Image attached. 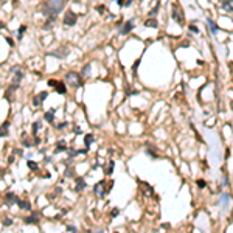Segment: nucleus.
<instances>
[{"instance_id":"c9c22d12","label":"nucleus","mask_w":233,"mask_h":233,"mask_svg":"<svg viewBox=\"0 0 233 233\" xmlns=\"http://www.w3.org/2000/svg\"><path fill=\"white\" fill-rule=\"evenodd\" d=\"M97 11H100V13H103V11H104V6H97Z\"/></svg>"},{"instance_id":"f704fd0d","label":"nucleus","mask_w":233,"mask_h":233,"mask_svg":"<svg viewBox=\"0 0 233 233\" xmlns=\"http://www.w3.org/2000/svg\"><path fill=\"white\" fill-rule=\"evenodd\" d=\"M73 132H75V134H81V129H79V128H78V126H76V128H75V129H73Z\"/></svg>"},{"instance_id":"b1692460","label":"nucleus","mask_w":233,"mask_h":233,"mask_svg":"<svg viewBox=\"0 0 233 233\" xmlns=\"http://www.w3.org/2000/svg\"><path fill=\"white\" fill-rule=\"evenodd\" d=\"M113 166H115V163H113V162H109V165H107V168H106V174H107V176H109V174H112Z\"/></svg>"},{"instance_id":"cd10ccee","label":"nucleus","mask_w":233,"mask_h":233,"mask_svg":"<svg viewBox=\"0 0 233 233\" xmlns=\"http://www.w3.org/2000/svg\"><path fill=\"white\" fill-rule=\"evenodd\" d=\"M118 213H120V210H118V208H113L112 212H110V216H112V218H116V216H118Z\"/></svg>"},{"instance_id":"a211bd4d","label":"nucleus","mask_w":233,"mask_h":233,"mask_svg":"<svg viewBox=\"0 0 233 233\" xmlns=\"http://www.w3.org/2000/svg\"><path fill=\"white\" fill-rule=\"evenodd\" d=\"M17 205H19V208H22V210H31V205H30V202H27V201H17Z\"/></svg>"},{"instance_id":"c85d7f7f","label":"nucleus","mask_w":233,"mask_h":233,"mask_svg":"<svg viewBox=\"0 0 233 233\" xmlns=\"http://www.w3.org/2000/svg\"><path fill=\"white\" fill-rule=\"evenodd\" d=\"M22 145H23V146H25V148H30V146H31L33 143H30V142H28V140H23V142H22Z\"/></svg>"},{"instance_id":"4be33fe9","label":"nucleus","mask_w":233,"mask_h":233,"mask_svg":"<svg viewBox=\"0 0 233 233\" xmlns=\"http://www.w3.org/2000/svg\"><path fill=\"white\" fill-rule=\"evenodd\" d=\"M40 128H42V124H40V121H34L33 123V134L36 135L39 131H40Z\"/></svg>"},{"instance_id":"6e6552de","label":"nucleus","mask_w":233,"mask_h":233,"mask_svg":"<svg viewBox=\"0 0 233 233\" xmlns=\"http://www.w3.org/2000/svg\"><path fill=\"white\" fill-rule=\"evenodd\" d=\"M47 97H48V93H47V92H40L37 97L33 98V106H36V107H37V106H42V103L47 100Z\"/></svg>"},{"instance_id":"2eb2a0df","label":"nucleus","mask_w":233,"mask_h":233,"mask_svg":"<svg viewBox=\"0 0 233 233\" xmlns=\"http://www.w3.org/2000/svg\"><path fill=\"white\" fill-rule=\"evenodd\" d=\"M93 140H95L93 134H86V135H84V145H86V148H87V149H89V148H90V145L93 143Z\"/></svg>"},{"instance_id":"c756f323","label":"nucleus","mask_w":233,"mask_h":233,"mask_svg":"<svg viewBox=\"0 0 233 233\" xmlns=\"http://www.w3.org/2000/svg\"><path fill=\"white\" fill-rule=\"evenodd\" d=\"M11 224H13V221H11V219H3V225H6V227H8V225H11Z\"/></svg>"},{"instance_id":"7ed1b4c3","label":"nucleus","mask_w":233,"mask_h":233,"mask_svg":"<svg viewBox=\"0 0 233 233\" xmlns=\"http://www.w3.org/2000/svg\"><path fill=\"white\" fill-rule=\"evenodd\" d=\"M48 86L50 87H55L58 93H61V95H64V93H67V87L62 81H56V79H50L48 81Z\"/></svg>"},{"instance_id":"ddd939ff","label":"nucleus","mask_w":233,"mask_h":233,"mask_svg":"<svg viewBox=\"0 0 233 233\" xmlns=\"http://www.w3.org/2000/svg\"><path fill=\"white\" fill-rule=\"evenodd\" d=\"M50 55H52V56H55V58H59V59H64V58L67 56V48H62V47H61V48H59L58 52H52Z\"/></svg>"},{"instance_id":"9d476101","label":"nucleus","mask_w":233,"mask_h":233,"mask_svg":"<svg viewBox=\"0 0 233 233\" xmlns=\"http://www.w3.org/2000/svg\"><path fill=\"white\" fill-rule=\"evenodd\" d=\"M17 201H19V197L14 194V193H6L5 194V204L6 205H13V204H17Z\"/></svg>"},{"instance_id":"a19ab883","label":"nucleus","mask_w":233,"mask_h":233,"mask_svg":"<svg viewBox=\"0 0 233 233\" xmlns=\"http://www.w3.org/2000/svg\"><path fill=\"white\" fill-rule=\"evenodd\" d=\"M92 233V231H90ZM95 233H104V230H98V231H95Z\"/></svg>"},{"instance_id":"423d86ee","label":"nucleus","mask_w":233,"mask_h":233,"mask_svg":"<svg viewBox=\"0 0 233 233\" xmlns=\"http://www.w3.org/2000/svg\"><path fill=\"white\" fill-rule=\"evenodd\" d=\"M173 19L177 22V23H183V14H182V10H180V6L177 5V3H174L173 5Z\"/></svg>"},{"instance_id":"e433bc0d","label":"nucleus","mask_w":233,"mask_h":233,"mask_svg":"<svg viewBox=\"0 0 233 233\" xmlns=\"http://www.w3.org/2000/svg\"><path fill=\"white\" fill-rule=\"evenodd\" d=\"M190 30H191V31H193V33H197V31H199V30H196V27H193V25H191V27H190Z\"/></svg>"},{"instance_id":"2f4dec72","label":"nucleus","mask_w":233,"mask_h":233,"mask_svg":"<svg viewBox=\"0 0 233 233\" xmlns=\"http://www.w3.org/2000/svg\"><path fill=\"white\" fill-rule=\"evenodd\" d=\"M132 2H134V0H124V6H129Z\"/></svg>"},{"instance_id":"f03ea898","label":"nucleus","mask_w":233,"mask_h":233,"mask_svg":"<svg viewBox=\"0 0 233 233\" xmlns=\"http://www.w3.org/2000/svg\"><path fill=\"white\" fill-rule=\"evenodd\" d=\"M65 81H67L68 86H72L73 89H78V87L82 86V78H81V75L76 73V72H68V73L65 75Z\"/></svg>"},{"instance_id":"473e14b6","label":"nucleus","mask_w":233,"mask_h":233,"mask_svg":"<svg viewBox=\"0 0 233 233\" xmlns=\"http://www.w3.org/2000/svg\"><path fill=\"white\" fill-rule=\"evenodd\" d=\"M67 126V123H61V124H58V129H64Z\"/></svg>"},{"instance_id":"dca6fc26","label":"nucleus","mask_w":233,"mask_h":233,"mask_svg":"<svg viewBox=\"0 0 233 233\" xmlns=\"http://www.w3.org/2000/svg\"><path fill=\"white\" fill-rule=\"evenodd\" d=\"M8 128H10V123H8V121H5L2 126H0V137H8V134H10Z\"/></svg>"},{"instance_id":"ea45409f","label":"nucleus","mask_w":233,"mask_h":233,"mask_svg":"<svg viewBox=\"0 0 233 233\" xmlns=\"http://www.w3.org/2000/svg\"><path fill=\"white\" fill-rule=\"evenodd\" d=\"M118 5H120V6H124V0H118Z\"/></svg>"},{"instance_id":"4468645a","label":"nucleus","mask_w":233,"mask_h":233,"mask_svg":"<svg viewBox=\"0 0 233 233\" xmlns=\"http://www.w3.org/2000/svg\"><path fill=\"white\" fill-rule=\"evenodd\" d=\"M44 120H45V121H48V123H53V121H55V109L47 110V112H45V115H44Z\"/></svg>"},{"instance_id":"a878e982","label":"nucleus","mask_w":233,"mask_h":233,"mask_svg":"<svg viewBox=\"0 0 233 233\" xmlns=\"http://www.w3.org/2000/svg\"><path fill=\"white\" fill-rule=\"evenodd\" d=\"M65 177H75V173H73V170L70 168V166L65 170Z\"/></svg>"},{"instance_id":"5701e85b","label":"nucleus","mask_w":233,"mask_h":233,"mask_svg":"<svg viewBox=\"0 0 233 233\" xmlns=\"http://www.w3.org/2000/svg\"><path fill=\"white\" fill-rule=\"evenodd\" d=\"M28 166H30V170H31V171H37V170H39L37 163H36V162H33V160H28Z\"/></svg>"},{"instance_id":"f8f14e48","label":"nucleus","mask_w":233,"mask_h":233,"mask_svg":"<svg viewBox=\"0 0 233 233\" xmlns=\"http://www.w3.org/2000/svg\"><path fill=\"white\" fill-rule=\"evenodd\" d=\"M221 6L225 13H233V0H224Z\"/></svg>"},{"instance_id":"f257e3e1","label":"nucleus","mask_w":233,"mask_h":233,"mask_svg":"<svg viewBox=\"0 0 233 233\" xmlns=\"http://www.w3.org/2000/svg\"><path fill=\"white\" fill-rule=\"evenodd\" d=\"M62 6H64L62 0H50L48 3L44 5V13L48 17H55L56 14H59L62 11Z\"/></svg>"},{"instance_id":"72a5a7b5","label":"nucleus","mask_w":233,"mask_h":233,"mask_svg":"<svg viewBox=\"0 0 233 233\" xmlns=\"http://www.w3.org/2000/svg\"><path fill=\"white\" fill-rule=\"evenodd\" d=\"M197 185L201 186V188H204V186H205V182H202V180H199V182H197Z\"/></svg>"},{"instance_id":"bb28decb","label":"nucleus","mask_w":233,"mask_h":233,"mask_svg":"<svg viewBox=\"0 0 233 233\" xmlns=\"http://www.w3.org/2000/svg\"><path fill=\"white\" fill-rule=\"evenodd\" d=\"M208 25H210V28H212V31H213V33H218V27L215 25V22L208 20Z\"/></svg>"},{"instance_id":"412c9836","label":"nucleus","mask_w":233,"mask_h":233,"mask_svg":"<svg viewBox=\"0 0 233 233\" xmlns=\"http://www.w3.org/2000/svg\"><path fill=\"white\" fill-rule=\"evenodd\" d=\"M145 25H146V27H152V28H155V27L159 25V23H157V20H155L154 17H149V19L145 22Z\"/></svg>"},{"instance_id":"9b49d317","label":"nucleus","mask_w":233,"mask_h":233,"mask_svg":"<svg viewBox=\"0 0 233 233\" xmlns=\"http://www.w3.org/2000/svg\"><path fill=\"white\" fill-rule=\"evenodd\" d=\"M75 182H76V185H75V191H76V193H81V191L86 188V186H87L86 180H84V179H81V177L75 179Z\"/></svg>"},{"instance_id":"393cba45","label":"nucleus","mask_w":233,"mask_h":233,"mask_svg":"<svg viewBox=\"0 0 233 233\" xmlns=\"http://www.w3.org/2000/svg\"><path fill=\"white\" fill-rule=\"evenodd\" d=\"M25 31H27V27H25V25H22V27L19 28V31H17V37H19V39H22V36H23V33H25Z\"/></svg>"},{"instance_id":"1a4fd4ad","label":"nucleus","mask_w":233,"mask_h":233,"mask_svg":"<svg viewBox=\"0 0 233 233\" xmlns=\"http://www.w3.org/2000/svg\"><path fill=\"white\" fill-rule=\"evenodd\" d=\"M103 185H104V180H100V182L95 185V188H93V190H95V193H97L100 197H104V196L107 194V191L103 190Z\"/></svg>"},{"instance_id":"39448f33","label":"nucleus","mask_w":233,"mask_h":233,"mask_svg":"<svg viewBox=\"0 0 233 233\" xmlns=\"http://www.w3.org/2000/svg\"><path fill=\"white\" fill-rule=\"evenodd\" d=\"M13 73H14V78H13V86L14 87H19L20 81L23 79V72H22V68L20 67H13Z\"/></svg>"},{"instance_id":"f3484780","label":"nucleus","mask_w":233,"mask_h":233,"mask_svg":"<svg viewBox=\"0 0 233 233\" xmlns=\"http://www.w3.org/2000/svg\"><path fill=\"white\" fill-rule=\"evenodd\" d=\"M23 221H25V224H37L39 222V215H31V216L25 218Z\"/></svg>"},{"instance_id":"6ab92c4d","label":"nucleus","mask_w":233,"mask_h":233,"mask_svg":"<svg viewBox=\"0 0 233 233\" xmlns=\"http://www.w3.org/2000/svg\"><path fill=\"white\" fill-rule=\"evenodd\" d=\"M67 149V145L64 140H59V142L56 143V152H61V151H65Z\"/></svg>"},{"instance_id":"0eeeda50","label":"nucleus","mask_w":233,"mask_h":233,"mask_svg":"<svg viewBox=\"0 0 233 233\" xmlns=\"http://www.w3.org/2000/svg\"><path fill=\"white\" fill-rule=\"evenodd\" d=\"M132 28H134V20L131 19V20H128L124 25L120 28V34H121V36H126V34H129V33L132 31Z\"/></svg>"},{"instance_id":"58836bf2","label":"nucleus","mask_w":233,"mask_h":233,"mask_svg":"<svg viewBox=\"0 0 233 233\" xmlns=\"http://www.w3.org/2000/svg\"><path fill=\"white\" fill-rule=\"evenodd\" d=\"M14 154H19V155H22V151H20V149H14Z\"/></svg>"},{"instance_id":"4c0bfd02","label":"nucleus","mask_w":233,"mask_h":233,"mask_svg":"<svg viewBox=\"0 0 233 233\" xmlns=\"http://www.w3.org/2000/svg\"><path fill=\"white\" fill-rule=\"evenodd\" d=\"M138 64H140V61H137V62L134 64V72H135V70H137V67H138Z\"/></svg>"},{"instance_id":"aec40b11","label":"nucleus","mask_w":233,"mask_h":233,"mask_svg":"<svg viewBox=\"0 0 233 233\" xmlns=\"http://www.w3.org/2000/svg\"><path fill=\"white\" fill-rule=\"evenodd\" d=\"M82 75H84V76H90V75H92V65H90V64H86V65L82 67Z\"/></svg>"},{"instance_id":"20e7f679","label":"nucleus","mask_w":233,"mask_h":233,"mask_svg":"<svg viewBox=\"0 0 233 233\" xmlns=\"http://www.w3.org/2000/svg\"><path fill=\"white\" fill-rule=\"evenodd\" d=\"M78 20V16L73 13V11H67L65 13V17H64V25L67 27H73Z\"/></svg>"},{"instance_id":"7c9ffc66","label":"nucleus","mask_w":233,"mask_h":233,"mask_svg":"<svg viewBox=\"0 0 233 233\" xmlns=\"http://www.w3.org/2000/svg\"><path fill=\"white\" fill-rule=\"evenodd\" d=\"M67 230H68L70 233H76V227H67Z\"/></svg>"},{"instance_id":"79ce46f5","label":"nucleus","mask_w":233,"mask_h":233,"mask_svg":"<svg viewBox=\"0 0 233 233\" xmlns=\"http://www.w3.org/2000/svg\"><path fill=\"white\" fill-rule=\"evenodd\" d=\"M0 173H2V170H0Z\"/></svg>"}]
</instances>
